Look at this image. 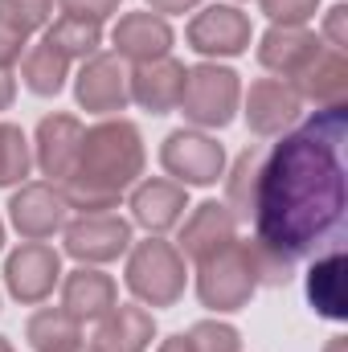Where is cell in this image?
<instances>
[{"mask_svg": "<svg viewBox=\"0 0 348 352\" xmlns=\"http://www.w3.org/2000/svg\"><path fill=\"white\" fill-rule=\"evenodd\" d=\"M348 111L320 107L303 127L283 131L262 156L259 197H254V238L283 250L291 263L316 254L324 242H340L348 209L345 148Z\"/></svg>", "mask_w": 348, "mask_h": 352, "instance_id": "1", "label": "cell"}, {"mask_svg": "<svg viewBox=\"0 0 348 352\" xmlns=\"http://www.w3.org/2000/svg\"><path fill=\"white\" fill-rule=\"evenodd\" d=\"M144 160H148V152H144L140 127L127 119H102L83 131V156L70 176L123 197L144 176Z\"/></svg>", "mask_w": 348, "mask_h": 352, "instance_id": "2", "label": "cell"}, {"mask_svg": "<svg viewBox=\"0 0 348 352\" xmlns=\"http://www.w3.org/2000/svg\"><path fill=\"white\" fill-rule=\"evenodd\" d=\"M127 291L144 303V307H173L184 295V254L173 242H164L160 234H148V242H135L127 250Z\"/></svg>", "mask_w": 348, "mask_h": 352, "instance_id": "3", "label": "cell"}, {"mask_svg": "<svg viewBox=\"0 0 348 352\" xmlns=\"http://www.w3.org/2000/svg\"><path fill=\"white\" fill-rule=\"evenodd\" d=\"M242 102V82L230 66L217 62H201L184 74V94H180V115L201 127V131H217L230 127Z\"/></svg>", "mask_w": 348, "mask_h": 352, "instance_id": "4", "label": "cell"}, {"mask_svg": "<svg viewBox=\"0 0 348 352\" xmlns=\"http://www.w3.org/2000/svg\"><path fill=\"white\" fill-rule=\"evenodd\" d=\"M254 291L259 287H254V274L246 266L242 242H230L217 254L197 263V299L209 311H242L254 299Z\"/></svg>", "mask_w": 348, "mask_h": 352, "instance_id": "5", "label": "cell"}, {"mask_svg": "<svg viewBox=\"0 0 348 352\" xmlns=\"http://www.w3.org/2000/svg\"><path fill=\"white\" fill-rule=\"evenodd\" d=\"M160 164H164V173L173 176L176 184H193V188H209V184H217L221 176H226V148L213 140V135H205V131H188V127H180L173 131L168 140H164V148H160Z\"/></svg>", "mask_w": 348, "mask_h": 352, "instance_id": "6", "label": "cell"}, {"mask_svg": "<svg viewBox=\"0 0 348 352\" xmlns=\"http://www.w3.org/2000/svg\"><path fill=\"white\" fill-rule=\"evenodd\" d=\"M66 254L83 266L115 263L131 250V221L119 213H78V221L62 226Z\"/></svg>", "mask_w": 348, "mask_h": 352, "instance_id": "7", "label": "cell"}, {"mask_svg": "<svg viewBox=\"0 0 348 352\" xmlns=\"http://www.w3.org/2000/svg\"><path fill=\"white\" fill-rule=\"evenodd\" d=\"M250 37H254L250 16L238 4H209L184 29L188 50L201 54L205 62L209 58H238V54H246L250 50Z\"/></svg>", "mask_w": 348, "mask_h": 352, "instance_id": "8", "label": "cell"}, {"mask_svg": "<svg viewBox=\"0 0 348 352\" xmlns=\"http://www.w3.org/2000/svg\"><path fill=\"white\" fill-rule=\"evenodd\" d=\"M74 98L90 115H119L131 102V70L119 54H90L74 78Z\"/></svg>", "mask_w": 348, "mask_h": 352, "instance_id": "9", "label": "cell"}, {"mask_svg": "<svg viewBox=\"0 0 348 352\" xmlns=\"http://www.w3.org/2000/svg\"><path fill=\"white\" fill-rule=\"evenodd\" d=\"M62 283V254L45 242H25L4 263V287L17 303H45Z\"/></svg>", "mask_w": 348, "mask_h": 352, "instance_id": "10", "label": "cell"}, {"mask_svg": "<svg viewBox=\"0 0 348 352\" xmlns=\"http://www.w3.org/2000/svg\"><path fill=\"white\" fill-rule=\"evenodd\" d=\"M66 201L58 192V184L50 180H33V184H21L12 197H8V221L12 230L25 238V242H45L54 238L62 226H66Z\"/></svg>", "mask_w": 348, "mask_h": 352, "instance_id": "11", "label": "cell"}, {"mask_svg": "<svg viewBox=\"0 0 348 352\" xmlns=\"http://www.w3.org/2000/svg\"><path fill=\"white\" fill-rule=\"evenodd\" d=\"M83 123L74 115H45L37 123V140H33V164L41 176H50V184H62L66 176L78 168L83 156Z\"/></svg>", "mask_w": 348, "mask_h": 352, "instance_id": "12", "label": "cell"}, {"mask_svg": "<svg viewBox=\"0 0 348 352\" xmlns=\"http://www.w3.org/2000/svg\"><path fill=\"white\" fill-rule=\"evenodd\" d=\"M131 226L148 230V234H168L173 226L184 221V209H188V188L164 180V176H152V180H135L131 184Z\"/></svg>", "mask_w": 348, "mask_h": 352, "instance_id": "13", "label": "cell"}, {"mask_svg": "<svg viewBox=\"0 0 348 352\" xmlns=\"http://www.w3.org/2000/svg\"><path fill=\"white\" fill-rule=\"evenodd\" d=\"M242 115H246V127L254 131V135H283L299 115H303V98L295 94L291 82H283V78H259V82H250L246 90V98H242Z\"/></svg>", "mask_w": 348, "mask_h": 352, "instance_id": "14", "label": "cell"}, {"mask_svg": "<svg viewBox=\"0 0 348 352\" xmlns=\"http://www.w3.org/2000/svg\"><path fill=\"white\" fill-rule=\"evenodd\" d=\"M320 50H324V41L307 25H270L259 41V62L262 70H270L274 78L291 82Z\"/></svg>", "mask_w": 348, "mask_h": 352, "instance_id": "15", "label": "cell"}, {"mask_svg": "<svg viewBox=\"0 0 348 352\" xmlns=\"http://www.w3.org/2000/svg\"><path fill=\"white\" fill-rule=\"evenodd\" d=\"M111 41H115V54L123 58V62H135V66H144V62H156V58H168V50H173V25L164 21V16H156V12H127V16H119V25L111 29Z\"/></svg>", "mask_w": 348, "mask_h": 352, "instance_id": "16", "label": "cell"}, {"mask_svg": "<svg viewBox=\"0 0 348 352\" xmlns=\"http://www.w3.org/2000/svg\"><path fill=\"white\" fill-rule=\"evenodd\" d=\"M152 336H156V316L144 303H115L98 320V328L90 336V349L94 352H148Z\"/></svg>", "mask_w": 348, "mask_h": 352, "instance_id": "17", "label": "cell"}, {"mask_svg": "<svg viewBox=\"0 0 348 352\" xmlns=\"http://www.w3.org/2000/svg\"><path fill=\"white\" fill-rule=\"evenodd\" d=\"M230 242H238V217H234L221 201H201V205L188 213L176 250H180L184 258L201 263V258L217 254V250L230 246Z\"/></svg>", "mask_w": 348, "mask_h": 352, "instance_id": "18", "label": "cell"}, {"mask_svg": "<svg viewBox=\"0 0 348 352\" xmlns=\"http://www.w3.org/2000/svg\"><path fill=\"white\" fill-rule=\"evenodd\" d=\"M119 303V287L111 274L94 270V266H78L62 278V311L78 324H98L111 307Z\"/></svg>", "mask_w": 348, "mask_h": 352, "instance_id": "19", "label": "cell"}, {"mask_svg": "<svg viewBox=\"0 0 348 352\" xmlns=\"http://www.w3.org/2000/svg\"><path fill=\"white\" fill-rule=\"evenodd\" d=\"M184 62L176 58H156V62H144L131 70V102L152 111V115H168L180 107V94H184Z\"/></svg>", "mask_w": 348, "mask_h": 352, "instance_id": "20", "label": "cell"}, {"mask_svg": "<svg viewBox=\"0 0 348 352\" xmlns=\"http://www.w3.org/2000/svg\"><path fill=\"white\" fill-rule=\"evenodd\" d=\"M295 94L303 102H316V107H345L348 102V58L340 50H320L295 78H291Z\"/></svg>", "mask_w": 348, "mask_h": 352, "instance_id": "21", "label": "cell"}, {"mask_svg": "<svg viewBox=\"0 0 348 352\" xmlns=\"http://www.w3.org/2000/svg\"><path fill=\"white\" fill-rule=\"evenodd\" d=\"M307 303L328 316V320H345L348 303H345V254L332 250L324 258H316L307 270Z\"/></svg>", "mask_w": 348, "mask_h": 352, "instance_id": "22", "label": "cell"}, {"mask_svg": "<svg viewBox=\"0 0 348 352\" xmlns=\"http://www.w3.org/2000/svg\"><path fill=\"white\" fill-rule=\"evenodd\" d=\"M66 78H70V62H66L54 45L37 41V45L25 50V58H21V82L33 90V94L54 98L58 90L66 87Z\"/></svg>", "mask_w": 348, "mask_h": 352, "instance_id": "23", "label": "cell"}, {"mask_svg": "<svg viewBox=\"0 0 348 352\" xmlns=\"http://www.w3.org/2000/svg\"><path fill=\"white\" fill-rule=\"evenodd\" d=\"M259 173H262V152L259 148H246V152L234 160L230 176H221V180H226V201H221V205H226L238 221H250V217H254Z\"/></svg>", "mask_w": 348, "mask_h": 352, "instance_id": "24", "label": "cell"}, {"mask_svg": "<svg viewBox=\"0 0 348 352\" xmlns=\"http://www.w3.org/2000/svg\"><path fill=\"white\" fill-rule=\"evenodd\" d=\"M45 45H54L66 62H74V58L87 62L90 54H98V45H102V25L62 12L54 25H45Z\"/></svg>", "mask_w": 348, "mask_h": 352, "instance_id": "25", "label": "cell"}, {"mask_svg": "<svg viewBox=\"0 0 348 352\" xmlns=\"http://www.w3.org/2000/svg\"><path fill=\"white\" fill-rule=\"evenodd\" d=\"M242 254H246V266L254 274V287H287L295 278V263L283 250H274L270 242H262V238H246Z\"/></svg>", "mask_w": 348, "mask_h": 352, "instance_id": "26", "label": "cell"}, {"mask_svg": "<svg viewBox=\"0 0 348 352\" xmlns=\"http://www.w3.org/2000/svg\"><path fill=\"white\" fill-rule=\"evenodd\" d=\"M78 336H83V324L70 320L62 307H41V311H33L29 324H25V340L37 352L54 349V344H66V340H78Z\"/></svg>", "mask_w": 348, "mask_h": 352, "instance_id": "27", "label": "cell"}, {"mask_svg": "<svg viewBox=\"0 0 348 352\" xmlns=\"http://www.w3.org/2000/svg\"><path fill=\"white\" fill-rule=\"evenodd\" d=\"M33 168V148L17 123H0V188L21 184Z\"/></svg>", "mask_w": 348, "mask_h": 352, "instance_id": "28", "label": "cell"}, {"mask_svg": "<svg viewBox=\"0 0 348 352\" xmlns=\"http://www.w3.org/2000/svg\"><path fill=\"white\" fill-rule=\"evenodd\" d=\"M188 349L193 352H242V336L234 324L221 320H201L188 328Z\"/></svg>", "mask_w": 348, "mask_h": 352, "instance_id": "29", "label": "cell"}, {"mask_svg": "<svg viewBox=\"0 0 348 352\" xmlns=\"http://www.w3.org/2000/svg\"><path fill=\"white\" fill-rule=\"evenodd\" d=\"M50 16H54L50 0H0V21L17 25L21 33H37V29H45Z\"/></svg>", "mask_w": 348, "mask_h": 352, "instance_id": "30", "label": "cell"}, {"mask_svg": "<svg viewBox=\"0 0 348 352\" xmlns=\"http://www.w3.org/2000/svg\"><path fill=\"white\" fill-rule=\"evenodd\" d=\"M270 25H307L320 8V0H259Z\"/></svg>", "mask_w": 348, "mask_h": 352, "instance_id": "31", "label": "cell"}, {"mask_svg": "<svg viewBox=\"0 0 348 352\" xmlns=\"http://www.w3.org/2000/svg\"><path fill=\"white\" fill-rule=\"evenodd\" d=\"M58 4H62L66 16H83V21H94V25H102L107 16L119 12V0H58Z\"/></svg>", "mask_w": 348, "mask_h": 352, "instance_id": "32", "label": "cell"}, {"mask_svg": "<svg viewBox=\"0 0 348 352\" xmlns=\"http://www.w3.org/2000/svg\"><path fill=\"white\" fill-rule=\"evenodd\" d=\"M25 50H29V33H21L17 25H8V21H0V66H17L21 58H25Z\"/></svg>", "mask_w": 348, "mask_h": 352, "instance_id": "33", "label": "cell"}, {"mask_svg": "<svg viewBox=\"0 0 348 352\" xmlns=\"http://www.w3.org/2000/svg\"><path fill=\"white\" fill-rule=\"evenodd\" d=\"M324 37H328V50H340V54H345V45H348V4L328 8V16H324Z\"/></svg>", "mask_w": 348, "mask_h": 352, "instance_id": "34", "label": "cell"}, {"mask_svg": "<svg viewBox=\"0 0 348 352\" xmlns=\"http://www.w3.org/2000/svg\"><path fill=\"white\" fill-rule=\"evenodd\" d=\"M201 0H148V8L156 12V16H176V12H188V8H197Z\"/></svg>", "mask_w": 348, "mask_h": 352, "instance_id": "35", "label": "cell"}, {"mask_svg": "<svg viewBox=\"0 0 348 352\" xmlns=\"http://www.w3.org/2000/svg\"><path fill=\"white\" fill-rule=\"evenodd\" d=\"M12 98H17V78H12L8 66H0V111H8Z\"/></svg>", "mask_w": 348, "mask_h": 352, "instance_id": "36", "label": "cell"}, {"mask_svg": "<svg viewBox=\"0 0 348 352\" xmlns=\"http://www.w3.org/2000/svg\"><path fill=\"white\" fill-rule=\"evenodd\" d=\"M156 352H193V349H188V336L180 332V336H168V340H164Z\"/></svg>", "mask_w": 348, "mask_h": 352, "instance_id": "37", "label": "cell"}, {"mask_svg": "<svg viewBox=\"0 0 348 352\" xmlns=\"http://www.w3.org/2000/svg\"><path fill=\"white\" fill-rule=\"evenodd\" d=\"M45 352H94V349H90L87 340L78 336V340H66V344H54V349H45Z\"/></svg>", "mask_w": 348, "mask_h": 352, "instance_id": "38", "label": "cell"}, {"mask_svg": "<svg viewBox=\"0 0 348 352\" xmlns=\"http://www.w3.org/2000/svg\"><path fill=\"white\" fill-rule=\"evenodd\" d=\"M345 349H348V340H345V336H336V340L328 344V352H345Z\"/></svg>", "mask_w": 348, "mask_h": 352, "instance_id": "39", "label": "cell"}, {"mask_svg": "<svg viewBox=\"0 0 348 352\" xmlns=\"http://www.w3.org/2000/svg\"><path fill=\"white\" fill-rule=\"evenodd\" d=\"M0 352H17L12 344H8V336H0Z\"/></svg>", "mask_w": 348, "mask_h": 352, "instance_id": "40", "label": "cell"}, {"mask_svg": "<svg viewBox=\"0 0 348 352\" xmlns=\"http://www.w3.org/2000/svg\"><path fill=\"white\" fill-rule=\"evenodd\" d=\"M0 250H4V221H0Z\"/></svg>", "mask_w": 348, "mask_h": 352, "instance_id": "41", "label": "cell"}]
</instances>
